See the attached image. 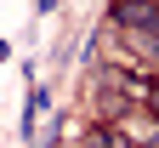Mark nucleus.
<instances>
[{
  "label": "nucleus",
  "mask_w": 159,
  "mask_h": 148,
  "mask_svg": "<svg viewBox=\"0 0 159 148\" xmlns=\"http://www.w3.org/2000/svg\"><path fill=\"white\" fill-rule=\"evenodd\" d=\"M46 108H51V91L34 80V86H29V108H23V137H29V142H34V125H40V114H46Z\"/></svg>",
  "instance_id": "f257e3e1"
},
{
  "label": "nucleus",
  "mask_w": 159,
  "mask_h": 148,
  "mask_svg": "<svg viewBox=\"0 0 159 148\" xmlns=\"http://www.w3.org/2000/svg\"><path fill=\"white\" fill-rule=\"evenodd\" d=\"M148 114L159 120V80H153V91H148Z\"/></svg>",
  "instance_id": "f03ea898"
},
{
  "label": "nucleus",
  "mask_w": 159,
  "mask_h": 148,
  "mask_svg": "<svg viewBox=\"0 0 159 148\" xmlns=\"http://www.w3.org/2000/svg\"><path fill=\"white\" fill-rule=\"evenodd\" d=\"M34 6H40V12H51V6H57V0H34Z\"/></svg>",
  "instance_id": "7ed1b4c3"
}]
</instances>
